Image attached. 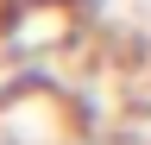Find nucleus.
<instances>
[{
	"label": "nucleus",
	"instance_id": "nucleus-1",
	"mask_svg": "<svg viewBox=\"0 0 151 145\" xmlns=\"http://www.w3.org/2000/svg\"><path fill=\"white\" fill-rule=\"evenodd\" d=\"M13 6H38V13H50V6H76V0H13Z\"/></svg>",
	"mask_w": 151,
	"mask_h": 145
}]
</instances>
